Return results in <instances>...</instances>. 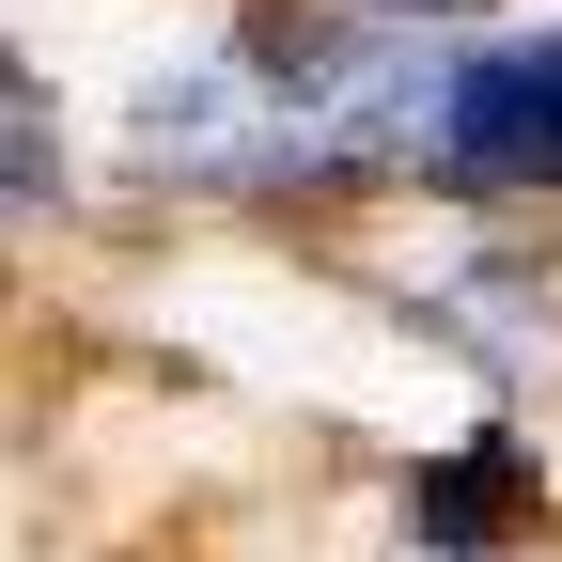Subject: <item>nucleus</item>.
Listing matches in <instances>:
<instances>
[{"instance_id":"7ed1b4c3","label":"nucleus","mask_w":562,"mask_h":562,"mask_svg":"<svg viewBox=\"0 0 562 562\" xmlns=\"http://www.w3.org/2000/svg\"><path fill=\"white\" fill-rule=\"evenodd\" d=\"M32 203H63V110L16 47H0V220H32Z\"/></svg>"},{"instance_id":"20e7f679","label":"nucleus","mask_w":562,"mask_h":562,"mask_svg":"<svg viewBox=\"0 0 562 562\" xmlns=\"http://www.w3.org/2000/svg\"><path fill=\"white\" fill-rule=\"evenodd\" d=\"M360 16H391V32H438V16H484V0H360Z\"/></svg>"},{"instance_id":"f257e3e1","label":"nucleus","mask_w":562,"mask_h":562,"mask_svg":"<svg viewBox=\"0 0 562 562\" xmlns=\"http://www.w3.org/2000/svg\"><path fill=\"white\" fill-rule=\"evenodd\" d=\"M422 188H453V203H562V32L438 47Z\"/></svg>"},{"instance_id":"f03ea898","label":"nucleus","mask_w":562,"mask_h":562,"mask_svg":"<svg viewBox=\"0 0 562 562\" xmlns=\"http://www.w3.org/2000/svg\"><path fill=\"white\" fill-rule=\"evenodd\" d=\"M531 516H547V453L516 438V422H469L453 453L406 469V531H422V562H516Z\"/></svg>"}]
</instances>
